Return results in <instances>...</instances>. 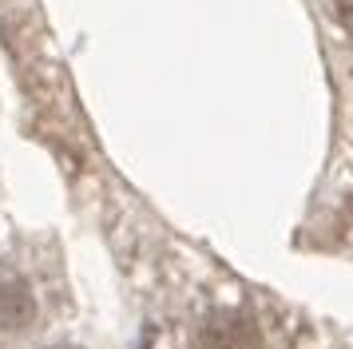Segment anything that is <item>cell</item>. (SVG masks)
<instances>
[{
  "label": "cell",
  "instance_id": "cell-1",
  "mask_svg": "<svg viewBox=\"0 0 353 349\" xmlns=\"http://www.w3.org/2000/svg\"><path fill=\"white\" fill-rule=\"evenodd\" d=\"M36 321V290L20 274H0V330L20 333Z\"/></svg>",
  "mask_w": 353,
  "mask_h": 349
}]
</instances>
